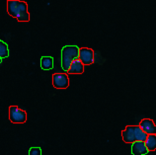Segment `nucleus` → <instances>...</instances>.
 <instances>
[{
  "label": "nucleus",
  "mask_w": 156,
  "mask_h": 155,
  "mask_svg": "<svg viewBox=\"0 0 156 155\" xmlns=\"http://www.w3.org/2000/svg\"><path fill=\"white\" fill-rule=\"evenodd\" d=\"M83 72H84V65L82 64L79 58L73 60L70 65V68L67 71V73H69V74H82Z\"/></svg>",
  "instance_id": "1a4fd4ad"
},
{
  "label": "nucleus",
  "mask_w": 156,
  "mask_h": 155,
  "mask_svg": "<svg viewBox=\"0 0 156 155\" xmlns=\"http://www.w3.org/2000/svg\"><path fill=\"white\" fill-rule=\"evenodd\" d=\"M79 50L77 46H65L61 50V67L67 72L73 60L79 58Z\"/></svg>",
  "instance_id": "f03ea898"
},
{
  "label": "nucleus",
  "mask_w": 156,
  "mask_h": 155,
  "mask_svg": "<svg viewBox=\"0 0 156 155\" xmlns=\"http://www.w3.org/2000/svg\"><path fill=\"white\" fill-rule=\"evenodd\" d=\"M9 119L13 124H25L27 121V113L17 106H11L9 108Z\"/></svg>",
  "instance_id": "7ed1b4c3"
},
{
  "label": "nucleus",
  "mask_w": 156,
  "mask_h": 155,
  "mask_svg": "<svg viewBox=\"0 0 156 155\" xmlns=\"http://www.w3.org/2000/svg\"><path fill=\"white\" fill-rule=\"evenodd\" d=\"M2 62V58H0V63H1Z\"/></svg>",
  "instance_id": "2eb2a0df"
},
{
  "label": "nucleus",
  "mask_w": 156,
  "mask_h": 155,
  "mask_svg": "<svg viewBox=\"0 0 156 155\" xmlns=\"http://www.w3.org/2000/svg\"><path fill=\"white\" fill-rule=\"evenodd\" d=\"M7 12L13 18L17 19L19 22L30 21V13L28 11V4L19 0H8Z\"/></svg>",
  "instance_id": "f257e3e1"
},
{
  "label": "nucleus",
  "mask_w": 156,
  "mask_h": 155,
  "mask_svg": "<svg viewBox=\"0 0 156 155\" xmlns=\"http://www.w3.org/2000/svg\"><path fill=\"white\" fill-rule=\"evenodd\" d=\"M134 136H135V140L136 141L145 142L148 134H146L144 132H143V130L139 128V125H134Z\"/></svg>",
  "instance_id": "9b49d317"
},
{
  "label": "nucleus",
  "mask_w": 156,
  "mask_h": 155,
  "mask_svg": "<svg viewBox=\"0 0 156 155\" xmlns=\"http://www.w3.org/2000/svg\"><path fill=\"white\" fill-rule=\"evenodd\" d=\"M94 51L88 48H82L79 50V60L83 65H90L94 62Z\"/></svg>",
  "instance_id": "39448f33"
},
{
  "label": "nucleus",
  "mask_w": 156,
  "mask_h": 155,
  "mask_svg": "<svg viewBox=\"0 0 156 155\" xmlns=\"http://www.w3.org/2000/svg\"><path fill=\"white\" fill-rule=\"evenodd\" d=\"M52 85L56 89H66L69 86V78L66 73H55L52 75Z\"/></svg>",
  "instance_id": "20e7f679"
},
{
  "label": "nucleus",
  "mask_w": 156,
  "mask_h": 155,
  "mask_svg": "<svg viewBox=\"0 0 156 155\" xmlns=\"http://www.w3.org/2000/svg\"><path fill=\"white\" fill-rule=\"evenodd\" d=\"M9 55V48L6 43H4L3 41H0V58L2 59L8 58Z\"/></svg>",
  "instance_id": "ddd939ff"
},
{
  "label": "nucleus",
  "mask_w": 156,
  "mask_h": 155,
  "mask_svg": "<svg viewBox=\"0 0 156 155\" xmlns=\"http://www.w3.org/2000/svg\"><path fill=\"white\" fill-rule=\"evenodd\" d=\"M148 153V150L146 148L145 142L135 141L131 145V154L133 155H145Z\"/></svg>",
  "instance_id": "6e6552de"
},
{
  "label": "nucleus",
  "mask_w": 156,
  "mask_h": 155,
  "mask_svg": "<svg viewBox=\"0 0 156 155\" xmlns=\"http://www.w3.org/2000/svg\"><path fill=\"white\" fill-rule=\"evenodd\" d=\"M122 136L124 141L126 143H133V142L136 141L134 136V125L126 126V129L122 132Z\"/></svg>",
  "instance_id": "0eeeda50"
},
{
  "label": "nucleus",
  "mask_w": 156,
  "mask_h": 155,
  "mask_svg": "<svg viewBox=\"0 0 156 155\" xmlns=\"http://www.w3.org/2000/svg\"><path fill=\"white\" fill-rule=\"evenodd\" d=\"M29 155H42V148L31 147L30 150H29Z\"/></svg>",
  "instance_id": "4468645a"
},
{
  "label": "nucleus",
  "mask_w": 156,
  "mask_h": 155,
  "mask_svg": "<svg viewBox=\"0 0 156 155\" xmlns=\"http://www.w3.org/2000/svg\"><path fill=\"white\" fill-rule=\"evenodd\" d=\"M41 67L44 70H51L53 68V58L51 56H43L41 58Z\"/></svg>",
  "instance_id": "9d476101"
},
{
  "label": "nucleus",
  "mask_w": 156,
  "mask_h": 155,
  "mask_svg": "<svg viewBox=\"0 0 156 155\" xmlns=\"http://www.w3.org/2000/svg\"><path fill=\"white\" fill-rule=\"evenodd\" d=\"M139 128L146 134H148V136H150V134H156V125L149 119H143L140 125H139Z\"/></svg>",
  "instance_id": "423d86ee"
},
{
  "label": "nucleus",
  "mask_w": 156,
  "mask_h": 155,
  "mask_svg": "<svg viewBox=\"0 0 156 155\" xmlns=\"http://www.w3.org/2000/svg\"><path fill=\"white\" fill-rule=\"evenodd\" d=\"M145 145L148 151H154L156 149V134H150L145 140Z\"/></svg>",
  "instance_id": "f8f14e48"
}]
</instances>
